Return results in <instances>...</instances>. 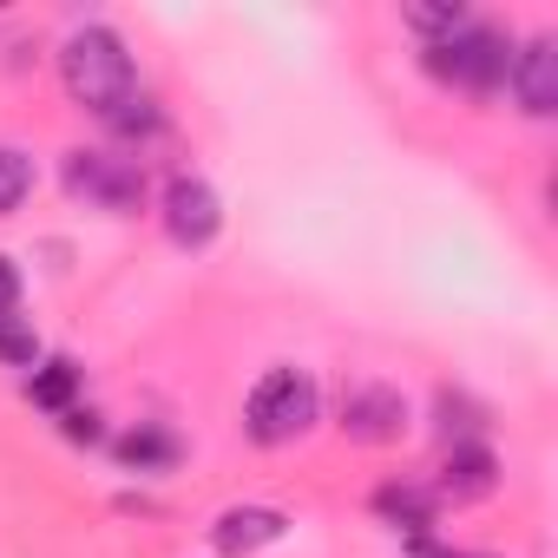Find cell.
Returning <instances> with one entry per match:
<instances>
[{
  "mask_svg": "<svg viewBox=\"0 0 558 558\" xmlns=\"http://www.w3.org/2000/svg\"><path fill=\"white\" fill-rule=\"evenodd\" d=\"M60 86H66V99H73L80 112L112 119V112L138 93V66H132L125 40L93 21V27H80V34L60 47Z\"/></svg>",
  "mask_w": 558,
  "mask_h": 558,
  "instance_id": "1",
  "label": "cell"
},
{
  "mask_svg": "<svg viewBox=\"0 0 558 558\" xmlns=\"http://www.w3.org/2000/svg\"><path fill=\"white\" fill-rule=\"evenodd\" d=\"M316 421H323V388H316V375L296 368V362L263 368L256 388H250V401H243V434H250L256 447H290V440H303Z\"/></svg>",
  "mask_w": 558,
  "mask_h": 558,
  "instance_id": "2",
  "label": "cell"
},
{
  "mask_svg": "<svg viewBox=\"0 0 558 558\" xmlns=\"http://www.w3.org/2000/svg\"><path fill=\"white\" fill-rule=\"evenodd\" d=\"M421 66H427L440 86L486 99V93H499V86H506V66H512V34H506V27H493V21H466L460 34L434 40V47L421 53Z\"/></svg>",
  "mask_w": 558,
  "mask_h": 558,
  "instance_id": "3",
  "label": "cell"
},
{
  "mask_svg": "<svg viewBox=\"0 0 558 558\" xmlns=\"http://www.w3.org/2000/svg\"><path fill=\"white\" fill-rule=\"evenodd\" d=\"M60 178H66V191H73L80 204L112 210V217H125V210L145 204V165H138V158H119V151H86V145H80V151H66Z\"/></svg>",
  "mask_w": 558,
  "mask_h": 558,
  "instance_id": "4",
  "label": "cell"
},
{
  "mask_svg": "<svg viewBox=\"0 0 558 558\" xmlns=\"http://www.w3.org/2000/svg\"><path fill=\"white\" fill-rule=\"evenodd\" d=\"M158 217H165V236L178 250H210L217 230H223V197L197 178V171H178L158 197Z\"/></svg>",
  "mask_w": 558,
  "mask_h": 558,
  "instance_id": "5",
  "label": "cell"
},
{
  "mask_svg": "<svg viewBox=\"0 0 558 558\" xmlns=\"http://www.w3.org/2000/svg\"><path fill=\"white\" fill-rule=\"evenodd\" d=\"M506 93H512V106H519L525 119H551V112H558V40H551V34L512 40Z\"/></svg>",
  "mask_w": 558,
  "mask_h": 558,
  "instance_id": "6",
  "label": "cell"
},
{
  "mask_svg": "<svg viewBox=\"0 0 558 558\" xmlns=\"http://www.w3.org/2000/svg\"><path fill=\"white\" fill-rule=\"evenodd\" d=\"M342 434L355 447H395L408 434V395L388 381H362L342 395Z\"/></svg>",
  "mask_w": 558,
  "mask_h": 558,
  "instance_id": "7",
  "label": "cell"
},
{
  "mask_svg": "<svg viewBox=\"0 0 558 558\" xmlns=\"http://www.w3.org/2000/svg\"><path fill=\"white\" fill-rule=\"evenodd\" d=\"M283 532H290V512L283 506H223L210 519V545L223 558H256L263 545H276Z\"/></svg>",
  "mask_w": 558,
  "mask_h": 558,
  "instance_id": "8",
  "label": "cell"
},
{
  "mask_svg": "<svg viewBox=\"0 0 558 558\" xmlns=\"http://www.w3.org/2000/svg\"><path fill=\"white\" fill-rule=\"evenodd\" d=\"M493 486H499V453H493L486 440H460V447H447V466H440L434 499L473 506V499H493Z\"/></svg>",
  "mask_w": 558,
  "mask_h": 558,
  "instance_id": "9",
  "label": "cell"
},
{
  "mask_svg": "<svg viewBox=\"0 0 558 558\" xmlns=\"http://www.w3.org/2000/svg\"><path fill=\"white\" fill-rule=\"evenodd\" d=\"M112 447V460L125 466V473H171L178 460H184V440L171 434V427H158V421H138V427H125L119 440H106Z\"/></svg>",
  "mask_w": 558,
  "mask_h": 558,
  "instance_id": "10",
  "label": "cell"
},
{
  "mask_svg": "<svg viewBox=\"0 0 558 558\" xmlns=\"http://www.w3.org/2000/svg\"><path fill=\"white\" fill-rule=\"evenodd\" d=\"M375 512H381L401 538H427V532H434V519H440V499H434L427 486L388 480V486H375Z\"/></svg>",
  "mask_w": 558,
  "mask_h": 558,
  "instance_id": "11",
  "label": "cell"
},
{
  "mask_svg": "<svg viewBox=\"0 0 558 558\" xmlns=\"http://www.w3.org/2000/svg\"><path fill=\"white\" fill-rule=\"evenodd\" d=\"M80 381H86V368L73 355H40L27 375V401L40 414H66V408H80Z\"/></svg>",
  "mask_w": 558,
  "mask_h": 558,
  "instance_id": "12",
  "label": "cell"
},
{
  "mask_svg": "<svg viewBox=\"0 0 558 558\" xmlns=\"http://www.w3.org/2000/svg\"><path fill=\"white\" fill-rule=\"evenodd\" d=\"M99 125H106L112 138H132V145H145V138H158V132H165V112H158V99L138 86V93H132V99H125L112 119H99Z\"/></svg>",
  "mask_w": 558,
  "mask_h": 558,
  "instance_id": "13",
  "label": "cell"
},
{
  "mask_svg": "<svg viewBox=\"0 0 558 558\" xmlns=\"http://www.w3.org/2000/svg\"><path fill=\"white\" fill-rule=\"evenodd\" d=\"M434 414H440V434H447V447H460V440H480V434H486V408H480L473 395H460V388H440Z\"/></svg>",
  "mask_w": 558,
  "mask_h": 558,
  "instance_id": "14",
  "label": "cell"
},
{
  "mask_svg": "<svg viewBox=\"0 0 558 558\" xmlns=\"http://www.w3.org/2000/svg\"><path fill=\"white\" fill-rule=\"evenodd\" d=\"M34 184H40L34 158H27L21 145H0V217H14V210L34 197Z\"/></svg>",
  "mask_w": 558,
  "mask_h": 558,
  "instance_id": "15",
  "label": "cell"
},
{
  "mask_svg": "<svg viewBox=\"0 0 558 558\" xmlns=\"http://www.w3.org/2000/svg\"><path fill=\"white\" fill-rule=\"evenodd\" d=\"M466 21H473V14L460 8V0H440V8H401V27H408V34H421L427 47H434V40H447V34H460Z\"/></svg>",
  "mask_w": 558,
  "mask_h": 558,
  "instance_id": "16",
  "label": "cell"
},
{
  "mask_svg": "<svg viewBox=\"0 0 558 558\" xmlns=\"http://www.w3.org/2000/svg\"><path fill=\"white\" fill-rule=\"evenodd\" d=\"M34 362H40V336H34V323L0 316V368H34Z\"/></svg>",
  "mask_w": 558,
  "mask_h": 558,
  "instance_id": "17",
  "label": "cell"
},
{
  "mask_svg": "<svg viewBox=\"0 0 558 558\" xmlns=\"http://www.w3.org/2000/svg\"><path fill=\"white\" fill-rule=\"evenodd\" d=\"M60 434H66L73 447H106V427H99L93 408H66V414H60Z\"/></svg>",
  "mask_w": 558,
  "mask_h": 558,
  "instance_id": "18",
  "label": "cell"
},
{
  "mask_svg": "<svg viewBox=\"0 0 558 558\" xmlns=\"http://www.w3.org/2000/svg\"><path fill=\"white\" fill-rule=\"evenodd\" d=\"M0 316H21V263L0 256Z\"/></svg>",
  "mask_w": 558,
  "mask_h": 558,
  "instance_id": "19",
  "label": "cell"
},
{
  "mask_svg": "<svg viewBox=\"0 0 558 558\" xmlns=\"http://www.w3.org/2000/svg\"><path fill=\"white\" fill-rule=\"evenodd\" d=\"M408 558H486V551H453V545H440L427 532V538H408Z\"/></svg>",
  "mask_w": 558,
  "mask_h": 558,
  "instance_id": "20",
  "label": "cell"
}]
</instances>
